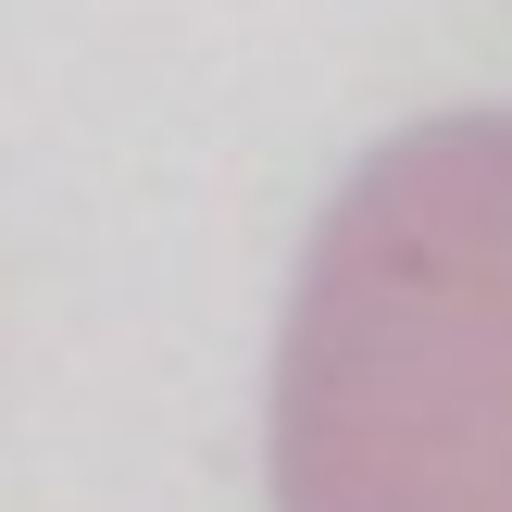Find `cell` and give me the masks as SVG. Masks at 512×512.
<instances>
[{"mask_svg":"<svg viewBox=\"0 0 512 512\" xmlns=\"http://www.w3.org/2000/svg\"><path fill=\"white\" fill-rule=\"evenodd\" d=\"M275 512H512V113L388 138L300 250Z\"/></svg>","mask_w":512,"mask_h":512,"instance_id":"obj_1","label":"cell"}]
</instances>
